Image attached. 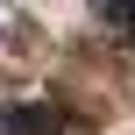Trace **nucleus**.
Instances as JSON below:
<instances>
[{
    "label": "nucleus",
    "mask_w": 135,
    "mask_h": 135,
    "mask_svg": "<svg viewBox=\"0 0 135 135\" xmlns=\"http://www.w3.org/2000/svg\"><path fill=\"white\" fill-rule=\"evenodd\" d=\"M7 135H71V121L57 107H14L7 114Z\"/></svg>",
    "instance_id": "1"
}]
</instances>
